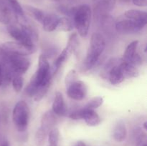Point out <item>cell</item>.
<instances>
[{"label":"cell","mask_w":147,"mask_h":146,"mask_svg":"<svg viewBox=\"0 0 147 146\" xmlns=\"http://www.w3.org/2000/svg\"><path fill=\"white\" fill-rule=\"evenodd\" d=\"M72 146H87V145H86V144L84 143V142L81 141V140H79V141L76 142V143H75Z\"/></svg>","instance_id":"1f68e13d"},{"label":"cell","mask_w":147,"mask_h":146,"mask_svg":"<svg viewBox=\"0 0 147 146\" xmlns=\"http://www.w3.org/2000/svg\"><path fill=\"white\" fill-rule=\"evenodd\" d=\"M73 28H74V24L72 20L69 17H60L55 30L67 32V31H72Z\"/></svg>","instance_id":"ac0fdd59"},{"label":"cell","mask_w":147,"mask_h":146,"mask_svg":"<svg viewBox=\"0 0 147 146\" xmlns=\"http://www.w3.org/2000/svg\"><path fill=\"white\" fill-rule=\"evenodd\" d=\"M24 7L26 11H27V12L28 13L29 15L31 16L36 21H39L40 23L42 22L43 19H44L45 16L46 14L44 11L36 8V7H32V6L30 5H25Z\"/></svg>","instance_id":"d6986e66"},{"label":"cell","mask_w":147,"mask_h":146,"mask_svg":"<svg viewBox=\"0 0 147 146\" xmlns=\"http://www.w3.org/2000/svg\"><path fill=\"white\" fill-rule=\"evenodd\" d=\"M48 142L50 145L57 146L60 138V131L57 128L54 127L48 133Z\"/></svg>","instance_id":"d4e9b609"},{"label":"cell","mask_w":147,"mask_h":146,"mask_svg":"<svg viewBox=\"0 0 147 146\" xmlns=\"http://www.w3.org/2000/svg\"><path fill=\"white\" fill-rule=\"evenodd\" d=\"M51 83V82H50ZM50 83H45V84H40L36 90L33 97V100L35 102H40L42 100L43 97L47 94L48 89L50 86Z\"/></svg>","instance_id":"44dd1931"},{"label":"cell","mask_w":147,"mask_h":146,"mask_svg":"<svg viewBox=\"0 0 147 146\" xmlns=\"http://www.w3.org/2000/svg\"><path fill=\"white\" fill-rule=\"evenodd\" d=\"M83 113H84V108L80 109V110H76V111L73 112V113H70L69 115V117L72 120H83Z\"/></svg>","instance_id":"f1b7e54d"},{"label":"cell","mask_w":147,"mask_h":146,"mask_svg":"<svg viewBox=\"0 0 147 146\" xmlns=\"http://www.w3.org/2000/svg\"><path fill=\"white\" fill-rule=\"evenodd\" d=\"M116 0H95V11L98 17L104 15L113 8Z\"/></svg>","instance_id":"9c48e42d"},{"label":"cell","mask_w":147,"mask_h":146,"mask_svg":"<svg viewBox=\"0 0 147 146\" xmlns=\"http://www.w3.org/2000/svg\"><path fill=\"white\" fill-rule=\"evenodd\" d=\"M49 146H54V145H49Z\"/></svg>","instance_id":"d590c367"},{"label":"cell","mask_w":147,"mask_h":146,"mask_svg":"<svg viewBox=\"0 0 147 146\" xmlns=\"http://www.w3.org/2000/svg\"><path fill=\"white\" fill-rule=\"evenodd\" d=\"M72 54V53L67 50L66 47H65L64 50L62 51V52L60 53V55L57 57V58L56 59V60L54 62V72H57V70L60 69V67L63 65V64L64 62H65L67 60H68L69 57H70V55Z\"/></svg>","instance_id":"ffe728a7"},{"label":"cell","mask_w":147,"mask_h":146,"mask_svg":"<svg viewBox=\"0 0 147 146\" xmlns=\"http://www.w3.org/2000/svg\"><path fill=\"white\" fill-rule=\"evenodd\" d=\"M14 15L9 4L7 0H0V21L3 24H9Z\"/></svg>","instance_id":"4fadbf2b"},{"label":"cell","mask_w":147,"mask_h":146,"mask_svg":"<svg viewBox=\"0 0 147 146\" xmlns=\"http://www.w3.org/2000/svg\"><path fill=\"white\" fill-rule=\"evenodd\" d=\"M91 9L88 4H82L73 11V24L81 37H87L90 28Z\"/></svg>","instance_id":"7a4b0ae2"},{"label":"cell","mask_w":147,"mask_h":146,"mask_svg":"<svg viewBox=\"0 0 147 146\" xmlns=\"http://www.w3.org/2000/svg\"><path fill=\"white\" fill-rule=\"evenodd\" d=\"M119 66L121 69L125 79L134 78V77H137L139 76V73L137 67L132 64L131 63L121 60V62H119Z\"/></svg>","instance_id":"7c38bea8"},{"label":"cell","mask_w":147,"mask_h":146,"mask_svg":"<svg viewBox=\"0 0 147 146\" xmlns=\"http://www.w3.org/2000/svg\"><path fill=\"white\" fill-rule=\"evenodd\" d=\"M11 83H12L13 89L15 92H19L22 90L23 87V84H24V80L22 75H17L14 76L11 80Z\"/></svg>","instance_id":"4316f807"},{"label":"cell","mask_w":147,"mask_h":146,"mask_svg":"<svg viewBox=\"0 0 147 146\" xmlns=\"http://www.w3.org/2000/svg\"><path fill=\"white\" fill-rule=\"evenodd\" d=\"M103 102V98L102 97H95L92 98L90 101L88 102L87 105L86 106V108L90 109V110H95V109L98 108L100 106L102 105Z\"/></svg>","instance_id":"484cf974"},{"label":"cell","mask_w":147,"mask_h":146,"mask_svg":"<svg viewBox=\"0 0 147 146\" xmlns=\"http://www.w3.org/2000/svg\"><path fill=\"white\" fill-rule=\"evenodd\" d=\"M134 138L136 146H147L146 133L141 129L136 128L134 131Z\"/></svg>","instance_id":"603a6c76"},{"label":"cell","mask_w":147,"mask_h":146,"mask_svg":"<svg viewBox=\"0 0 147 146\" xmlns=\"http://www.w3.org/2000/svg\"><path fill=\"white\" fill-rule=\"evenodd\" d=\"M30 111L25 101H19L14 106L12 111V120L18 131L24 132L28 127L30 122Z\"/></svg>","instance_id":"3957f363"},{"label":"cell","mask_w":147,"mask_h":146,"mask_svg":"<svg viewBox=\"0 0 147 146\" xmlns=\"http://www.w3.org/2000/svg\"><path fill=\"white\" fill-rule=\"evenodd\" d=\"M48 133L47 130L41 127L37 129L35 135H34V143H35L36 146H44Z\"/></svg>","instance_id":"7402d4cb"},{"label":"cell","mask_w":147,"mask_h":146,"mask_svg":"<svg viewBox=\"0 0 147 146\" xmlns=\"http://www.w3.org/2000/svg\"><path fill=\"white\" fill-rule=\"evenodd\" d=\"M7 31L9 35L17 42L27 45H34V41L21 27L15 25H9L7 27Z\"/></svg>","instance_id":"52a82bcc"},{"label":"cell","mask_w":147,"mask_h":146,"mask_svg":"<svg viewBox=\"0 0 147 146\" xmlns=\"http://www.w3.org/2000/svg\"><path fill=\"white\" fill-rule=\"evenodd\" d=\"M87 90V86L83 81L76 80L67 87V94L70 98L80 101L86 97Z\"/></svg>","instance_id":"8992f818"},{"label":"cell","mask_w":147,"mask_h":146,"mask_svg":"<svg viewBox=\"0 0 147 146\" xmlns=\"http://www.w3.org/2000/svg\"><path fill=\"white\" fill-rule=\"evenodd\" d=\"M79 44H80V42H79L78 36L76 33H73L69 37L67 46L65 47L72 54H73V53L77 51L78 48L79 47Z\"/></svg>","instance_id":"cb8c5ba5"},{"label":"cell","mask_w":147,"mask_h":146,"mask_svg":"<svg viewBox=\"0 0 147 146\" xmlns=\"http://www.w3.org/2000/svg\"><path fill=\"white\" fill-rule=\"evenodd\" d=\"M124 16L126 18L136 21H145L146 22L147 14L146 11L138 9H130L125 11Z\"/></svg>","instance_id":"2e32d148"},{"label":"cell","mask_w":147,"mask_h":146,"mask_svg":"<svg viewBox=\"0 0 147 146\" xmlns=\"http://www.w3.org/2000/svg\"><path fill=\"white\" fill-rule=\"evenodd\" d=\"M1 47L6 52L22 56H28L37 51L34 45H27L15 41H9L3 43Z\"/></svg>","instance_id":"277c9868"},{"label":"cell","mask_w":147,"mask_h":146,"mask_svg":"<svg viewBox=\"0 0 147 146\" xmlns=\"http://www.w3.org/2000/svg\"><path fill=\"white\" fill-rule=\"evenodd\" d=\"M0 146H9V143L7 141H4Z\"/></svg>","instance_id":"d6a6232c"},{"label":"cell","mask_w":147,"mask_h":146,"mask_svg":"<svg viewBox=\"0 0 147 146\" xmlns=\"http://www.w3.org/2000/svg\"><path fill=\"white\" fill-rule=\"evenodd\" d=\"M52 110L56 115L63 116L65 115L67 107L65 103L64 97L60 92H57L53 100Z\"/></svg>","instance_id":"ba28073f"},{"label":"cell","mask_w":147,"mask_h":146,"mask_svg":"<svg viewBox=\"0 0 147 146\" xmlns=\"http://www.w3.org/2000/svg\"><path fill=\"white\" fill-rule=\"evenodd\" d=\"M57 123V117L56 115L53 112V110H48L43 114L41 119V126L47 132H50L53 128H54Z\"/></svg>","instance_id":"8fae6325"},{"label":"cell","mask_w":147,"mask_h":146,"mask_svg":"<svg viewBox=\"0 0 147 146\" xmlns=\"http://www.w3.org/2000/svg\"><path fill=\"white\" fill-rule=\"evenodd\" d=\"M7 1H8L9 3V2H11V1H15V0H7Z\"/></svg>","instance_id":"e575fe53"},{"label":"cell","mask_w":147,"mask_h":146,"mask_svg":"<svg viewBox=\"0 0 147 146\" xmlns=\"http://www.w3.org/2000/svg\"><path fill=\"white\" fill-rule=\"evenodd\" d=\"M138 46H139V41L138 40L131 42L126 48L122 60L130 62L132 59L134 58V57L137 54L136 51H137Z\"/></svg>","instance_id":"e0dca14e"},{"label":"cell","mask_w":147,"mask_h":146,"mask_svg":"<svg viewBox=\"0 0 147 146\" xmlns=\"http://www.w3.org/2000/svg\"><path fill=\"white\" fill-rule=\"evenodd\" d=\"M60 17L55 14H46L42 22L43 29L47 32H50L56 29Z\"/></svg>","instance_id":"5bb4252c"},{"label":"cell","mask_w":147,"mask_h":146,"mask_svg":"<svg viewBox=\"0 0 147 146\" xmlns=\"http://www.w3.org/2000/svg\"><path fill=\"white\" fill-rule=\"evenodd\" d=\"M133 4L138 7H146L147 5V0H132Z\"/></svg>","instance_id":"f546056e"},{"label":"cell","mask_w":147,"mask_h":146,"mask_svg":"<svg viewBox=\"0 0 147 146\" xmlns=\"http://www.w3.org/2000/svg\"><path fill=\"white\" fill-rule=\"evenodd\" d=\"M106 48V40L101 34L95 32L90 38V46L88 49L85 60V68L90 70L96 64L99 57Z\"/></svg>","instance_id":"6da1fadb"},{"label":"cell","mask_w":147,"mask_h":146,"mask_svg":"<svg viewBox=\"0 0 147 146\" xmlns=\"http://www.w3.org/2000/svg\"><path fill=\"white\" fill-rule=\"evenodd\" d=\"M77 72L75 70H70V71L67 73V75H66L65 77V82L66 87H67L70 84H72V83L74 82L75 81H76V80H77Z\"/></svg>","instance_id":"83f0119b"},{"label":"cell","mask_w":147,"mask_h":146,"mask_svg":"<svg viewBox=\"0 0 147 146\" xmlns=\"http://www.w3.org/2000/svg\"><path fill=\"white\" fill-rule=\"evenodd\" d=\"M83 120H84L86 124L90 127L98 125L101 122V119L94 110H90L86 107H84Z\"/></svg>","instance_id":"9a60e30c"},{"label":"cell","mask_w":147,"mask_h":146,"mask_svg":"<svg viewBox=\"0 0 147 146\" xmlns=\"http://www.w3.org/2000/svg\"><path fill=\"white\" fill-rule=\"evenodd\" d=\"M144 127L145 130H146L147 127H146V122H145L144 123Z\"/></svg>","instance_id":"836d02e7"},{"label":"cell","mask_w":147,"mask_h":146,"mask_svg":"<svg viewBox=\"0 0 147 146\" xmlns=\"http://www.w3.org/2000/svg\"><path fill=\"white\" fill-rule=\"evenodd\" d=\"M3 81H4V75H3V67L0 62V87L2 84Z\"/></svg>","instance_id":"4dcf8cb0"},{"label":"cell","mask_w":147,"mask_h":146,"mask_svg":"<svg viewBox=\"0 0 147 146\" xmlns=\"http://www.w3.org/2000/svg\"><path fill=\"white\" fill-rule=\"evenodd\" d=\"M146 24L145 21H136L127 18L122 19L116 23V29L121 34H134L142 30Z\"/></svg>","instance_id":"5b68a950"},{"label":"cell","mask_w":147,"mask_h":146,"mask_svg":"<svg viewBox=\"0 0 147 146\" xmlns=\"http://www.w3.org/2000/svg\"><path fill=\"white\" fill-rule=\"evenodd\" d=\"M127 137V129L123 120H118L113 129V137L118 143H122Z\"/></svg>","instance_id":"30bf717a"}]
</instances>
